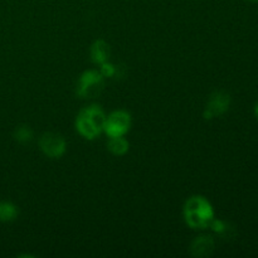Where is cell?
Listing matches in <instances>:
<instances>
[{
    "label": "cell",
    "instance_id": "cell-12",
    "mask_svg": "<svg viewBox=\"0 0 258 258\" xmlns=\"http://www.w3.org/2000/svg\"><path fill=\"white\" fill-rule=\"evenodd\" d=\"M209 228H211L214 233L221 234V236H226V234H228V232L231 231V228H229L227 222L222 221V219H217V218H214L213 221H212Z\"/></svg>",
    "mask_w": 258,
    "mask_h": 258
},
{
    "label": "cell",
    "instance_id": "cell-11",
    "mask_svg": "<svg viewBox=\"0 0 258 258\" xmlns=\"http://www.w3.org/2000/svg\"><path fill=\"white\" fill-rule=\"evenodd\" d=\"M13 136H14L15 141H18L19 144H28L34 138V133L28 125H20L15 127Z\"/></svg>",
    "mask_w": 258,
    "mask_h": 258
},
{
    "label": "cell",
    "instance_id": "cell-3",
    "mask_svg": "<svg viewBox=\"0 0 258 258\" xmlns=\"http://www.w3.org/2000/svg\"><path fill=\"white\" fill-rule=\"evenodd\" d=\"M105 87V77L97 70H87L80 76L76 95L83 100L98 97Z\"/></svg>",
    "mask_w": 258,
    "mask_h": 258
},
{
    "label": "cell",
    "instance_id": "cell-1",
    "mask_svg": "<svg viewBox=\"0 0 258 258\" xmlns=\"http://www.w3.org/2000/svg\"><path fill=\"white\" fill-rule=\"evenodd\" d=\"M183 217L186 226L191 229H207L216 218V213L206 197L191 196L184 203Z\"/></svg>",
    "mask_w": 258,
    "mask_h": 258
},
{
    "label": "cell",
    "instance_id": "cell-4",
    "mask_svg": "<svg viewBox=\"0 0 258 258\" xmlns=\"http://www.w3.org/2000/svg\"><path fill=\"white\" fill-rule=\"evenodd\" d=\"M131 125H133V117L130 113L125 110H116L106 116L103 133L108 138L125 136L130 131Z\"/></svg>",
    "mask_w": 258,
    "mask_h": 258
},
{
    "label": "cell",
    "instance_id": "cell-10",
    "mask_svg": "<svg viewBox=\"0 0 258 258\" xmlns=\"http://www.w3.org/2000/svg\"><path fill=\"white\" fill-rule=\"evenodd\" d=\"M19 216V209L14 203L9 201H0V222L10 223Z\"/></svg>",
    "mask_w": 258,
    "mask_h": 258
},
{
    "label": "cell",
    "instance_id": "cell-13",
    "mask_svg": "<svg viewBox=\"0 0 258 258\" xmlns=\"http://www.w3.org/2000/svg\"><path fill=\"white\" fill-rule=\"evenodd\" d=\"M117 72H118L117 66L113 64V63H111L110 60H107V62L100 64V73L105 78L115 77V76L117 75Z\"/></svg>",
    "mask_w": 258,
    "mask_h": 258
},
{
    "label": "cell",
    "instance_id": "cell-2",
    "mask_svg": "<svg viewBox=\"0 0 258 258\" xmlns=\"http://www.w3.org/2000/svg\"><path fill=\"white\" fill-rule=\"evenodd\" d=\"M106 115L98 105H90L78 112L75 121L77 133L86 140H95L103 131Z\"/></svg>",
    "mask_w": 258,
    "mask_h": 258
},
{
    "label": "cell",
    "instance_id": "cell-7",
    "mask_svg": "<svg viewBox=\"0 0 258 258\" xmlns=\"http://www.w3.org/2000/svg\"><path fill=\"white\" fill-rule=\"evenodd\" d=\"M216 248V242H214L213 237L211 236H198L191 241L190 247V253L193 257L197 258H206L212 256Z\"/></svg>",
    "mask_w": 258,
    "mask_h": 258
},
{
    "label": "cell",
    "instance_id": "cell-6",
    "mask_svg": "<svg viewBox=\"0 0 258 258\" xmlns=\"http://www.w3.org/2000/svg\"><path fill=\"white\" fill-rule=\"evenodd\" d=\"M231 96L224 91H214L211 93L208 101L204 107L203 116L206 120H213V118L221 117L231 107Z\"/></svg>",
    "mask_w": 258,
    "mask_h": 258
},
{
    "label": "cell",
    "instance_id": "cell-14",
    "mask_svg": "<svg viewBox=\"0 0 258 258\" xmlns=\"http://www.w3.org/2000/svg\"><path fill=\"white\" fill-rule=\"evenodd\" d=\"M254 115H256V117H257V120H258V102H257L256 107H254Z\"/></svg>",
    "mask_w": 258,
    "mask_h": 258
},
{
    "label": "cell",
    "instance_id": "cell-8",
    "mask_svg": "<svg viewBox=\"0 0 258 258\" xmlns=\"http://www.w3.org/2000/svg\"><path fill=\"white\" fill-rule=\"evenodd\" d=\"M110 45L107 42L103 39H97L92 43L90 48V55L91 59L95 64H102V63L107 62L110 58Z\"/></svg>",
    "mask_w": 258,
    "mask_h": 258
},
{
    "label": "cell",
    "instance_id": "cell-15",
    "mask_svg": "<svg viewBox=\"0 0 258 258\" xmlns=\"http://www.w3.org/2000/svg\"><path fill=\"white\" fill-rule=\"evenodd\" d=\"M248 2H252V3H258V0H248Z\"/></svg>",
    "mask_w": 258,
    "mask_h": 258
},
{
    "label": "cell",
    "instance_id": "cell-5",
    "mask_svg": "<svg viewBox=\"0 0 258 258\" xmlns=\"http://www.w3.org/2000/svg\"><path fill=\"white\" fill-rule=\"evenodd\" d=\"M39 149L47 158L59 159L67 151V141L60 134L44 133L39 139Z\"/></svg>",
    "mask_w": 258,
    "mask_h": 258
},
{
    "label": "cell",
    "instance_id": "cell-9",
    "mask_svg": "<svg viewBox=\"0 0 258 258\" xmlns=\"http://www.w3.org/2000/svg\"><path fill=\"white\" fill-rule=\"evenodd\" d=\"M107 150L116 156H122L127 154L130 150V143L125 136H117V138H108Z\"/></svg>",
    "mask_w": 258,
    "mask_h": 258
}]
</instances>
